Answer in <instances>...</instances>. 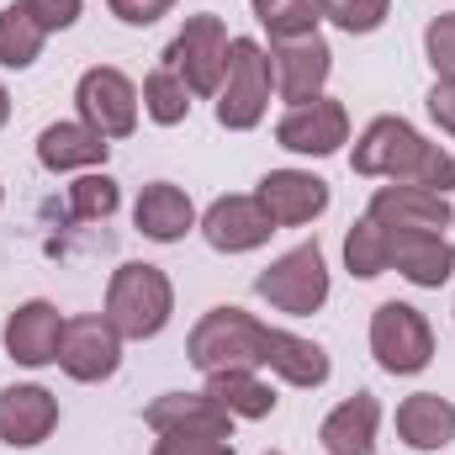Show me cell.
<instances>
[{
	"instance_id": "6da1fadb",
	"label": "cell",
	"mask_w": 455,
	"mask_h": 455,
	"mask_svg": "<svg viewBox=\"0 0 455 455\" xmlns=\"http://www.w3.org/2000/svg\"><path fill=\"white\" fill-rule=\"evenodd\" d=\"M186 360L212 376V371H275L291 387H323L329 381V355L323 344L297 339L286 329H265L243 307H212L186 339Z\"/></svg>"
},
{
	"instance_id": "7a4b0ae2",
	"label": "cell",
	"mask_w": 455,
	"mask_h": 455,
	"mask_svg": "<svg viewBox=\"0 0 455 455\" xmlns=\"http://www.w3.org/2000/svg\"><path fill=\"white\" fill-rule=\"evenodd\" d=\"M355 175L403 180V186H429V191L451 196L455 159L440 143H429L413 122H403V116H376V122L355 138Z\"/></svg>"
},
{
	"instance_id": "3957f363",
	"label": "cell",
	"mask_w": 455,
	"mask_h": 455,
	"mask_svg": "<svg viewBox=\"0 0 455 455\" xmlns=\"http://www.w3.org/2000/svg\"><path fill=\"white\" fill-rule=\"evenodd\" d=\"M175 313V286L159 265H143V259H127L116 265L112 286H107V318L122 339H154L164 334Z\"/></svg>"
},
{
	"instance_id": "277c9868",
	"label": "cell",
	"mask_w": 455,
	"mask_h": 455,
	"mask_svg": "<svg viewBox=\"0 0 455 455\" xmlns=\"http://www.w3.org/2000/svg\"><path fill=\"white\" fill-rule=\"evenodd\" d=\"M270 53L254 43V37H233L228 43V69H223V85H218V122L233 127V132H249L265 107H270Z\"/></svg>"
},
{
	"instance_id": "5b68a950",
	"label": "cell",
	"mask_w": 455,
	"mask_h": 455,
	"mask_svg": "<svg viewBox=\"0 0 455 455\" xmlns=\"http://www.w3.org/2000/svg\"><path fill=\"white\" fill-rule=\"evenodd\" d=\"M254 291H259L275 313L313 318V313L329 302V265H323V249H318V243H297V249H286L270 270H259Z\"/></svg>"
},
{
	"instance_id": "8992f818",
	"label": "cell",
	"mask_w": 455,
	"mask_h": 455,
	"mask_svg": "<svg viewBox=\"0 0 455 455\" xmlns=\"http://www.w3.org/2000/svg\"><path fill=\"white\" fill-rule=\"evenodd\" d=\"M228 43H233V37H228L223 16H212V11L186 16V27H180L175 43L164 48V69H175L191 96H218L223 69H228Z\"/></svg>"
},
{
	"instance_id": "52a82bcc",
	"label": "cell",
	"mask_w": 455,
	"mask_h": 455,
	"mask_svg": "<svg viewBox=\"0 0 455 455\" xmlns=\"http://www.w3.org/2000/svg\"><path fill=\"white\" fill-rule=\"evenodd\" d=\"M371 355L392 376H419L435 360V329L413 302H381L371 313Z\"/></svg>"
},
{
	"instance_id": "ba28073f",
	"label": "cell",
	"mask_w": 455,
	"mask_h": 455,
	"mask_svg": "<svg viewBox=\"0 0 455 455\" xmlns=\"http://www.w3.org/2000/svg\"><path fill=\"white\" fill-rule=\"evenodd\" d=\"M75 107H80V122H91V127L112 143V138H127V132L138 127V107H143V96H138V85H132L122 69L96 64V69L80 75V85H75Z\"/></svg>"
},
{
	"instance_id": "9c48e42d",
	"label": "cell",
	"mask_w": 455,
	"mask_h": 455,
	"mask_svg": "<svg viewBox=\"0 0 455 455\" xmlns=\"http://www.w3.org/2000/svg\"><path fill=\"white\" fill-rule=\"evenodd\" d=\"M59 365L75 381H107L122 365V334L112 329V318L85 313V318H64V339H59Z\"/></svg>"
},
{
	"instance_id": "30bf717a",
	"label": "cell",
	"mask_w": 455,
	"mask_h": 455,
	"mask_svg": "<svg viewBox=\"0 0 455 455\" xmlns=\"http://www.w3.org/2000/svg\"><path fill=\"white\" fill-rule=\"evenodd\" d=\"M365 218H376L387 233H445V228L455 223L451 196H440V191H429V186H403V180L381 186V191L371 196Z\"/></svg>"
},
{
	"instance_id": "8fae6325",
	"label": "cell",
	"mask_w": 455,
	"mask_h": 455,
	"mask_svg": "<svg viewBox=\"0 0 455 455\" xmlns=\"http://www.w3.org/2000/svg\"><path fill=\"white\" fill-rule=\"evenodd\" d=\"M275 143L291 148V154H313V159H329L349 143V112L339 101L318 96V101H302L275 122Z\"/></svg>"
},
{
	"instance_id": "7c38bea8",
	"label": "cell",
	"mask_w": 455,
	"mask_h": 455,
	"mask_svg": "<svg viewBox=\"0 0 455 455\" xmlns=\"http://www.w3.org/2000/svg\"><path fill=\"white\" fill-rule=\"evenodd\" d=\"M270 69H275L281 101L302 107V101H318V96H323V80H329V69H334V48H329L318 32H313V37H286V43H275Z\"/></svg>"
},
{
	"instance_id": "4fadbf2b",
	"label": "cell",
	"mask_w": 455,
	"mask_h": 455,
	"mask_svg": "<svg viewBox=\"0 0 455 455\" xmlns=\"http://www.w3.org/2000/svg\"><path fill=\"white\" fill-rule=\"evenodd\" d=\"M254 202L270 212L275 228H302L329 212V180H318L313 170H270L259 180Z\"/></svg>"
},
{
	"instance_id": "5bb4252c",
	"label": "cell",
	"mask_w": 455,
	"mask_h": 455,
	"mask_svg": "<svg viewBox=\"0 0 455 455\" xmlns=\"http://www.w3.org/2000/svg\"><path fill=\"white\" fill-rule=\"evenodd\" d=\"M59 339H64V313L53 302H21L11 318H5V355L27 371L37 365H53L59 360Z\"/></svg>"
},
{
	"instance_id": "9a60e30c",
	"label": "cell",
	"mask_w": 455,
	"mask_h": 455,
	"mask_svg": "<svg viewBox=\"0 0 455 455\" xmlns=\"http://www.w3.org/2000/svg\"><path fill=\"white\" fill-rule=\"evenodd\" d=\"M202 233H207V243L218 254H249L275 233V223L254 196H218L207 207V218H202Z\"/></svg>"
},
{
	"instance_id": "2e32d148",
	"label": "cell",
	"mask_w": 455,
	"mask_h": 455,
	"mask_svg": "<svg viewBox=\"0 0 455 455\" xmlns=\"http://www.w3.org/2000/svg\"><path fill=\"white\" fill-rule=\"evenodd\" d=\"M148 429L154 435H223L233 440V413L212 403L207 392H164L148 403Z\"/></svg>"
},
{
	"instance_id": "e0dca14e",
	"label": "cell",
	"mask_w": 455,
	"mask_h": 455,
	"mask_svg": "<svg viewBox=\"0 0 455 455\" xmlns=\"http://www.w3.org/2000/svg\"><path fill=\"white\" fill-rule=\"evenodd\" d=\"M59 424V397L48 387H5L0 392V440L16 445V451H32L53 435Z\"/></svg>"
},
{
	"instance_id": "ac0fdd59",
	"label": "cell",
	"mask_w": 455,
	"mask_h": 455,
	"mask_svg": "<svg viewBox=\"0 0 455 455\" xmlns=\"http://www.w3.org/2000/svg\"><path fill=\"white\" fill-rule=\"evenodd\" d=\"M387 265L413 286H445L455 270V243L445 233H387Z\"/></svg>"
},
{
	"instance_id": "d6986e66",
	"label": "cell",
	"mask_w": 455,
	"mask_h": 455,
	"mask_svg": "<svg viewBox=\"0 0 455 455\" xmlns=\"http://www.w3.org/2000/svg\"><path fill=\"white\" fill-rule=\"evenodd\" d=\"M132 223H138L143 238H154V243H180L196 228V207H191V196L180 186L154 180V186H143V196L132 207Z\"/></svg>"
},
{
	"instance_id": "ffe728a7",
	"label": "cell",
	"mask_w": 455,
	"mask_h": 455,
	"mask_svg": "<svg viewBox=\"0 0 455 455\" xmlns=\"http://www.w3.org/2000/svg\"><path fill=\"white\" fill-rule=\"evenodd\" d=\"M376 429H381V403L371 392H355L323 419L318 440H323L329 455H371L376 451Z\"/></svg>"
},
{
	"instance_id": "44dd1931",
	"label": "cell",
	"mask_w": 455,
	"mask_h": 455,
	"mask_svg": "<svg viewBox=\"0 0 455 455\" xmlns=\"http://www.w3.org/2000/svg\"><path fill=\"white\" fill-rule=\"evenodd\" d=\"M107 154H112V143H107L91 122H53V127H43V138H37V159H43V170H53V175L107 164Z\"/></svg>"
},
{
	"instance_id": "7402d4cb",
	"label": "cell",
	"mask_w": 455,
	"mask_h": 455,
	"mask_svg": "<svg viewBox=\"0 0 455 455\" xmlns=\"http://www.w3.org/2000/svg\"><path fill=\"white\" fill-rule=\"evenodd\" d=\"M397 440L408 451H445L455 440V403L440 392H413L397 408Z\"/></svg>"
},
{
	"instance_id": "603a6c76",
	"label": "cell",
	"mask_w": 455,
	"mask_h": 455,
	"mask_svg": "<svg viewBox=\"0 0 455 455\" xmlns=\"http://www.w3.org/2000/svg\"><path fill=\"white\" fill-rule=\"evenodd\" d=\"M202 392L212 403H223L233 419H270L275 413V387H265L259 371H212Z\"/></svg>"
},
{
	"instance_id": "cb8c5ba5",
	"label": "cell",
	"mask_w": 455,
	"mask_h": 455,
	"mask_svg": "<svg viewBox=\"0 0 455 455\" xmlns=\"http://www.w3.org/2000/svg\"><path fill=\"white\" fill-rule=\"evenodd\" d=\"M43 43H48V32L37 27V16L21 0H11L0 11V64L5 69H32L37 53H43Z\"/></svg>"
},
{
	"instance_id": "d4e9b609",
	"label": "cell",
	"mask_w": 455,
	"mask_h": 455,
	"mask_svg": "<svg viewBox=\"0 0 455 455\" xmlns=\"http://www.w3.org/2000/svg\"><path fill=\"white\" fill-rule=\"evenodd\" d=\"M254 21L286 43V37H313L323 21V0H254Z\"/></svg>"
},
{
	"instance_id": "484cf974",
	"label": "cell",
	"mask_w": 455,
	"mask_h": 455,
	"mask_svg": "<svg viewBox=\"0 0 455 455\" xmlns=\"http://www.w3.org/2000/svg\"><path fill=\"white\" fill-rule=\"evenodd\" d=\"M344 265H349V275H360V281H376V275L392 270V265H387V228L376 223V218H360V223L349 228V238H344Z\"/></svg>"
},
{
	"instance_id": "4316f807",
	"label": "cell",
	"mask_w": 455,
	"mask_h": 455,
	"mask_svg": "<svg viewBox=\"0 0 455 455\" xmlns=\"http://www.w3.org/2000/svg\"><path fill=\"white\" fill-rule=\"evenodd\" d=\"M143 112L154 116L159 127H175V122H186L191 112V91H186V80L175 75V69H154L148 80H143Z\"/></svg>"
},
{
	"instance_id": "83f0119b",
	"label": "cell",
	"mask_w": 455,
	"mask_h": 455,
	"mask_svg": "<svg viewBox=\"0 0 455 455\" xmlns=\"http://www.w3.org/2000/svg\"><path fill=\"white\" fill-rule=\"evenodd\" d=\"M116 207H122V191H116L112 175H80V180L69 186V212H75L80 223L112 218Z\"/></svg>"
},
{
	"instance_id": "f1b7e54d",
	"label": "cell",
	"mask_w": 455,
	"mask_h": 455,
	"mask_svg": "<svg viewBox=\"0 0 455 455\" xmlns=\"http://www.w3.org/2000/svg\"><path fill=\"white\" fill-rule=\"evenodd\" d=\"M387 11H392V0H323V16L349 32V37H365V32H376L381 21H387Z\"/></svg>"
},
{
	"instance_id": "f546056e",
	"label": "cell",
	"mask_w": 455,
	"mask_h": 455,
	"mask_svg": "<svg viewBox=\"0 0 455 455\" xmlns=\"http://www.w3.org/2000/svg\"><path fill=\"white\" fill-rule=\"evenodd\" d=\"M424 53H429V64H435L440 80H455V11L435 16L424 27Z\"/></svg>"
},
{
	"instance_id": "4dcf8cb0",
	"label": "cell",
	"mask_w": 455,
	"mask_h": 455,
	"mask_svg": "<svg viewBox=\"0 0 455 455\" xmlns=\"http://www.w3.org/2000/svg\"><path fill=\"white\" fill-rule=\"evenodd\" d=\"M159 455H238L223 435H159Z\"/></svg>"
},
{
	"instance_id": "1f68e13d",
	"label": "cell",
	"mask_w": 455,
	"mask_h": 455,
	"mask_svg": "<svg viewBox=\"0 0 455 455\" xmlns=\"http://www.w3.org/2000/svg\"><path fill=\"white\" fill-rule=\"evenodd\" d=\"M32 16H37V27L43 32H64V27H75L80 21V0H21Z\"/></svg>"
},
{
	"instance_id": "d6a6232c",
	"label": "cell",
	"mask_w": 455,
	"mask_h": 455,
	"mask_svg": "<svg viewBox=\"0 0 455 455\" xmlns=\"http://www.w3.org/2000/svg\"><path fill=\"white\" fill-rule=\"evenodd\" d=\"M107 5H112L116 21H127V27H154L159 16L175 11V0H107Z\"/></svg>"
},
{
	"instance_id": "836d02e7",
	"label": "cell",
	"mask_w": 455,
	"mask_h": 455,
	"mask_svg": "<svg viewBox=\"0 0 455 455\" xmlns=\"http://www.w3.org/2000/svg\"><path fill=\"white\" fill-rule=\"evenodd\" d=\"M429 116L440 122V132L455 138V80H435V91H429Z\"/></svg>"
},
{
	"instance_id": "e575fe53",
	"label": "cell",
	"mask_w": 455,
	"mask_h": 455,
	"mask_svg": "<svg viewBox=\"0 0 455 455\" xmlns=\"http://www.w3.org/2000/svg\"><path fill=\"white\" fill-rule=\"evenodd\" d=\"M5 116H11V96H5V85H0V127H5Z\"/></svg>"
},
{
	"instance_id": "d590c367",
	"label": "cell",
	"mask_w": 455,
	"mask_h": 455,
	"mask_svg": "<svg viewBox=\"0 0 455 455\" xmlns=\"http://www.w3.org/2000/svg\"><path fill=\"white\" fill-rule=\"evenodd\" d=\"M154 455H159V451H154Z\"/></svg>"
}]
</instances>
